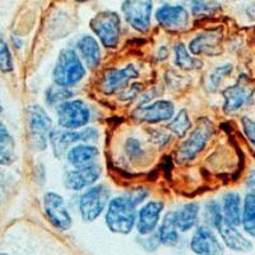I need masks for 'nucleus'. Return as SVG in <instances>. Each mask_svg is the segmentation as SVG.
Here are the masks:
<instances>
[{"instance_id": "f257e3e1", "label": "nucleus", "mask_w": 255, "mask_h": 255, "mask_svg": "<svg viewBox=\"0 0 255 255\" xmlns=\"http://www.w3.org/2000/svg\"><path fill=\"white\" fill-rule=\"evenodd\" d=\"M135 207V204L127 195L111 199L105 216L108 229L119 235L130 234L136 222Z\"/></svg>"}, {"instance_id": "f03ea898", "label": "nucleus", "mask_w": 255, "mask_h": 255, "mask_svg": "<svg viewBox=\"0 0 255 255\" xmlns=\"http://www.w3.org/2000/svg\"><path fill=\"white\" fill-rule=\"evenodd\" d=\"M86 76V68L81 58L73 49H63L59 52L58 60L52 70L54 83L64 87H73Z\"/></svg>"}, {"instance_id": "7ed1b4c3", "label": "nucleus", "mask_w": 255, "mask_h": 255, "mask_svg": "<svg viewBox=\"0 0 255 255\" xmlns=\"http://www.w3.org/2000/svg\"><path fill=\"white\" fill-rule=\"evenodd\" d=\"M100 133L95 128H84L82 130H77V129H52L49 136V142L51 144L52 152L56 158H60L64 154L67 153V151L70 148V145L74 143L83 142L90 143L96 142L99 139Z\"/></svg>"}, {"instance_id": "20e7f679", "label": "nucleus", "mask_w": 255, "mask_h": 255, "mask_svg": "<svg viewBox=\"0 0 255 255\" xmlns=\"http://www.w3.org/2000/svg\"><path fill=\"white\" fill-rule=\"evenodd\" d=\"M90 27L105 47L114 49L118 46L122 32V19L118 13L111 10L97 13L90 20Z\"/></svg>"}, {"instance_id": "39448f33", "label": "nucleus", "mask_w": 255, "mask_h": 255, "mask_svg": "<svg viewBox=\"0 0 255 255\" xmlns=\"http://www.w3.org/2000/svg\"><path fill=\"white\" fill-rule=\"evenodd\" d=\"M28 136L35 151H45L52 130V122L44 109L33 105L28 109Z\"/></svg>"}, {"instance_id": "423d86ee", "label": "nucleus", "mask_w": 255, "mask_h": 255, "mask_svg": "<svg viewBox=\"0 0 255 255\" xmlns=\"http://www.w3.org/2000/svg\"><path fill=\"white\" fill-rule=\"evenodd\" d=\"M56 118L61 129H79L88 124L91 111L82 100H68L56 106Z\"/></svg>"}, {"instance_id": "0eeeda50", "label": "nucleus", "mask_w": 255, "mask_h": 255, "mask_svg": "<svg viewBox=\"0 0 255 255\" xmlns=\"http://www.w3.org/2000/svg\"><path fill=\"white\" fill-rule=\"evenodd\" d=\"M110 199V190L105 185L90 186L79 199V212L82 220L92 222L104 213Z\"/></svg>"}, {"instance_id": "6e6552de", "label": "nucleus", "mask_w": 255, "mask_h": 255, "mask_svg": "<svg viewBox=\"0 0 255 255\" xmlns=\"http://www.w3.org/2000/svg\"><path fill=\"white\" fill-rule=\"evenodd\" d=\"M213 128L207 119H203L199 123L194 130L191 131L188 139L180 144L177 149V161L179 162H188L197 157L202 149L207 145L209 138L212 135Z\"/></svg>"}, {"instance_id": "1a4fd4ad", "label": "nucleus", "mask_w": 255, "mask_h": 255, "mask_svg": "<svg viewBox=\"0 0 255 255\" xmlns=\"http://www.w3.org/2000/svg\"><path fill=\"white\" fill-rule=\"evenodd\" d=\"M153 0H124L122 10L127 22L138 32L151 28V15Z\"/></svg>"}, {"instance_id": "9d476101", "label": "nucleus", "mask_w": 255, "mask_h": 255, "mask_svg": "<svg viewBox=\"0 0 255 255\" xmlns=\"http://www.w3.org/2000/svg\"><path fill=\"white\" fill-rule=\"evenodd\" d=\"M156 20L166 31L180 33L189 28L190 14L184 5L163 4L156 10Z\"/></svg>"}, {"instance_id": "9b49d317", "label": "nucleus", "mask_w": 255, "mask_h": 255, "mask_svg": "<svg viewBox=\"0 0 255 255\" xmlns=\"http://www.w3.org/2000/svg\"><path fill=\"white\" fill-rule=\"evenodd\" d=\"M44 211L47 220L55 229L67 231L72 227V216L65 207L61 195L49 191L44 195Z\"/></svg>"}, {"instance_id": "f8f14e48", "label": "nucleus", "mask_w": 255, "mask_h": 255, "mask_svg": "<svg viewBox=\"0 0 255 255\" xmlns=\"http://www.w3.org/2000/svg\"><path fill=\"white\" fill-rule=\"evenodd\" d=\"M175 106L171 101L167 100H159L147 106H140L133 111V118L139 123H148V124H156V123L167 122L174 116Z\"/></svg>"}, {"instance_id": "ddd939ff", "label": "nucleus", "mask_w": 255, "mask_h": 255, "mask_svg": "<svg viewBox=\"0 0 255 255\" xmlns=\"http://www.w3.org/2000/svg\"><path fill=\"white\" fill-rule=\"evenodd\" d=\"M100 176H101V168L99 165L92 163V165L69 170L64 176V184L69 190L79 191L92 186Z\"/></svg>"}, {"instance_id": "4468645a", "label": "nucleus", "mask_w": 255, "mask_h": 255, "mask_svg": "<svg viewBox=\"0 0 255 255\" xmlns=\"http://www.w3.org/2000/svg\"><path fill=\"white\" fill-rule=\"evenodd\" d=\"M223 99H225V105L223 110L227 114L236 113L250 102L254 95V90L250 87L245 79H239L238 83L234 86H230L222 92Z\"/></svg>"}, {"instance_id": "2eb2a0df", "label": "nucleus", "mask_w": 255, "mask_h": 255, "mask_svg": "<svg viewBox=\"0 0 255 255\" xmlns=\"http://www.w3.org/2000/svg\"><path fill=\"white\" fill-rule=\"evenodd\" d=\"M190 249L199 255H217L225 253V248L220 243L211 227L200 226L195 230L190 241Z\"/></svg>"}, {"instance_id": "dca6fc26", "label": "nucleus", "mask_w": 255, "mask_h": 255, "mask_svg": "<svg viewBox=\"0 0 255 255\" xmlns=\"http://www.w3.org/2000/svg\"><path fill=\"white\" fill-rule=\"evenodd\" d=\"M139 73L133 64H129L123 69H108L102 77L101 88L106 95H113L120 90H124L131 79L138 78Z\"/></svg>"}, {"instance_id": "f3484780", "label": "nucleus", "mask_w": 255, "mask_h": 255, "mask_svg": "<svg viewBox=\"0 0 255 255\" xmlns=\"http://www.w3.org/2000/svg\"><path fill=\"white\" fill-rule=\"evenodd\" d=\"M163 211V203L159 200H149L139 209L136 215V230L140 235H151L157 229Z\"/></svg>"}, {"instance_id": "a211bd4d", "label": "nucleus", "mask_w": 255, "mask_h": 255, "mask_svg": "<svg viewBox=\"0 0 255 255\" xmlns=\"http://www.w3.org/2000/svg\"><path fill=\"white\" fill-rule=\"evenodd\" d=\"M221 35L216 31H208L199 33L189 42V50L193 55H217L220 50Z\"/></svg>"}, {"instance_id": "6ab92c4d", "label": "nucleus", "mask_w": 255, "mask_h": 255, "mask_svg": "<svg viewBox=\"0 0 255 255\" xmlns=\"http://www.w3.org/2000/svg\"><path fill=\"white\" fill-rule=\"evenodd\" d=\"M220 232L221 239L230 250L236 253H247L253 249V244L238 230V226H231L223 222L217 230Z\"/></svg>"}, {"instance_id": "aec40b11", "label": "nucleus", "mask_w": 255, "mask_h": 255, "mask_svg": "<svg viewBox=\"0 0 255 255\" xmlns=\"http://www.w3.org/2000/svg\"><path fill=\"white\" fill-rule=\"evenodd\" d=\"M223 222L231 226H240L241 212H243V199L238 191H229L222 198Z\"/></svg>"}, {"instance_id": "412c9836", "label": "nucleus", "mask_w": 255, "mask_h": 255, "mask_svg": "<svg viewBox=\"0 0 255 255\" xmlns=\"http://www.w3.org/2000/svg\"><path fill=\"white\" fill-rule=\"evenodd\" d=\"M77 50H78V55L90 69L99 67L101 63V50L95 37L88 35L82 36L77 41Z\"/></svg>"}, {"instance_id": "4be33fe9", "label": "nucleus", "mask_w": 255, "mask_h": 255, "mask_svg": "<svg viewBox=\"0 0 255 255\" xmlns=\"http://www.w3.org/2000/svg\"><path fill=\"white\" fill-rule=\"evenodd\" d=\"M67 161L73 167H82L96 163L100 156L99 148L91 144H77L67 151Z\"/></svg>"}, {"instance_id": "5701e85b", "label": "nucleus", "mask_w": 255, "mask_h": 255, "mask_svg": "<svg viewBox=\"0 0 255 255\" xmlns=\"http://www.w3.org/2000/svg\"><path fill=\"white\" fill-rule=\"evenodd\" d=\"M174 217L177 230H180L181 232L189 231L198 222V217H199V204H185V206H183L181 208L174 212Z\"/></svg>"}, {"instance_id": "b1692460", "label": "nucleus", "mask_w": 255, "mask_h": 255, "mask_svg": "<svg viewBox=\"0 0 255 255\" xmlns=\"http://www.w3.org/2000/svg\"><path fill=\"white\" fill-rule=\"evenodd\" d=\"M157 238L159 244L166 247H175L179 243V232H177L176 223H175L174 212H168L157 231Z\"/></svg>"}, {"instance_id": "393cba45", "label": "nucleus", "mask_w": 255, "mask_h": 255, "mask_svg": "<svg viewBox=\"0 0 255 255\" xmlns=\"http://www.w3.org/2000/svg\"><path fill=\"white\" fill-rule=\"evenodd\" d=\"M241 226L250 238L255 239V191H249L245 195L241 212Z\"/></svg>"}, {"instance_id": "a878e982", "label": "nucleus", "mask_w": 255, "mask_h": 255, "mask_svg": "<svg viewBox=\"0 0 255 255\" xmlns=\"http://www.w3.org/2000/svg\"><path fill=\"white\" fill-rule=\"evenodd\" d=\"M14 140L0 122V165H9L15 158Z\"/></svg>"}, {"instance_id": "bb28decb", "label": "nucleus", "mask_w": 255, "mask_h": 255, "mask_svg": "<svg viewBox=\"0 0 255 255\" xmlns=\"http://www.w3.org/2000/svg\"><path fill=\"white\" fill-rule=\"evenodd\" d=\"M175 50V64L176 67L184 70H194L199 69L202 67V61L195 56H191L183 42L176 44L174 47Z\"/></svg>"}, {"instance_id": "cd10ccee", "label": "nucleus", "mask_w": 255, "mask_h": 255, "mask_svg": "<svg viewBox=\"0 0 255 255\" xmlns=\"http://www.w3.org/2000/svg\"><path fill=\"white\" fill-rule=\"evenodd\" d=\"M191 128V122L190 118H189V114L185 109L183 110H180L177 113V115L172 116L171 119H170V123L167 124V129L170 131L177 135L179 138H183V136L186 135L189 130H190Z\"/></svg>"}, {"instance_id": "c85d7f7f", "label": "nucleus", "mask_w": 255, "mask_h": 255, "mask_svg": "<svg viewBox=\"0 0 255 255\" xmlns=\"http://www.w3.org/2000/svg\"><path fill=\"white\" fill-rule=\"evenodd\" d=\"M45 97H46V102L50 106H58L61 102L68 101L70 97H73V91L70 87H64V86H59V84H54L50 86L45 92Z\"/></svg>"}, {"instance_id": "c756f323", "label": "nucleus", "mask_w": 255, "mask_h": 255, "mask_svg": "<svg viewBox=\"0 0 255 255\" xmlns=\"http://www.w3.org/2000/svg\"><path fill=\"white\" fill-rule=\"evenodd\" d=\"M204 220L208 227L218 230L223 223V215L221 204L216 200H209L204 207Z\"/></svg>"}, {"instance_id": "7c9ffc66", "label": "nucleus", "mask_w": 255, "mask_h": 255, "mask_svg": "<svg viewBox=\"0 0 255 255\" xmlns=\"http://www.w3.org/2000/svg\"><path fill=\"white\" fill-rule=\"evenodd\" d=\"M231 72H232V65H230V64L216 68V69L209 74L206 87L208 88L209 91H216L218 87V84L222 82V79L226 76H229Z\"/></svg>"}, {"instance_id": "2f4dec72", "label": "nucleus", "mask_w": 255, "mask_h": 255, "mask_svg": "<svg viewBox=\"0 0 255 255\" xmlns=\"http://www.w3.org/2000/svg\"><path fill=\"white\" fill-rule=\"evenodd\" d=\"M0 70L4 73L13 70L12 54L9 51L8 45L1 36H0Z\"/></svg>"}, {"instance_id": "473e14b6", "label": "nucleus", "mask_w": 255, "mask_h": 255, "mask_svg": "<svg viewBox=\"0 0 255 255\" xmlns=\"http://www.w3.org/2000/svg\"><path fill=\"white\" fill-rule=\"evenodd\" d=\"M217 4L213 3V1H209V0H193L191 3V13L193 15H208L211 13H213L217 8Z\"/></svg>"}, {"instance_id": "72a5a7b5", "label": "nucleus", "mask_w": 255, "mask_h": 255, "mask_svg": "<svg viewBox=\"0 0 255 255\" xmlns=\"http://www.w3.org/2000/svg\"><path fill=\"white\" fill-rule=\"evenodd\" d=\"M241 125H243V130L247 135L248 140L255 148V120L250 119L249 116H244L241 119Z\"/></svg>"}, {"instance_id": "f704fd0d", "label": "nucleus", "mask_w": 255, "mask_h": 255, "mask_svg": "<svg viewBox=\"0 0 255 255\" xmlns=\"http://www.w3.org/2000/svg\"><path fill=\"white\" fill-rule=\"evenodd\" d=\"M125 195H127V197L129 198L134 204H135V206H138V204L142 203L143 200L148 197V190H145L144 188H138L129 191V193H127Z\"/></svg>"}, {"instance_id": "c9c22d12", "label": "nucleus", "mask_w": 255, "mask_h": 255, "mask_svg": "<svg viewBox=\"0 0 255 255\" xmlns=\"http://www.w3.org/2000/svg\"><path fill=\"white\" fill-rule=\"evenodd\" d=\"M127 151H128V154H130L131 157H140L143 153L142 145H140V143L135 139L128 140Z\"/></svg>"}, {"instance_id": "e433bc0d", "label": "nucleus", "mask_w": 255, "mask_h": 255, "mask_svg": "<svg viewBox=\"0 0 255 255\" xmlns=\"http://www.w3.org/2000/svg\"><path fill=\"white\" fill-rule=\"evenodd\" d=\"M247 185H248V188L250 189V190L255 191V170H253L252 174H250L249 177H248Z\"/></svg>"}, {"instance_id": "4c0bfd02", "label": "nucleus", "mask_w": 255, "mask_h": 255, "mask_svg": "<svg viewBox=\"0 0 255 255\" xmlns=\"http://www.w3.org/2000/svg\"><path fill=\"white\" fill-rule=\"evenodd\" d=\"M77 1H81L82 3V1H87V0H77Z\"/></svg>"}, {"instance_id": "58836bf2", "label": "nucleus", "mask_w": 255, "mask_h": 255, "mask_svg": "<svg viewBox=\"0 0 255 255\" xmlns=\"http://www.w3.org/2000/svg\"><path fill=\"white\" fill-rule=\"evenodd\" d=\"M1 110H3V109H1V105H0V113H1Z\"/></svg>"}]
</instances>
